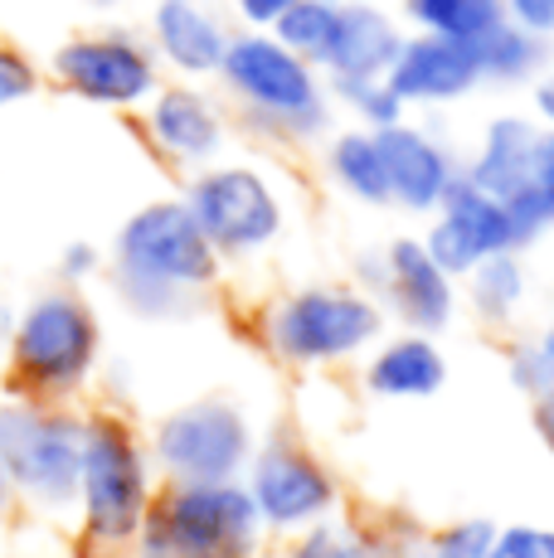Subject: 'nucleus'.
<instances>
[{
  "instance_id": "1",
  "label": "nucleus",
  "mask_w": 554,
  "mask_h": 558,
  "mask_svg": "<svg viewBox=\"0 0 554 558\" xmlns=\"http://www.w3.org/2000/svg\"><path fill=\"white\" fill-rule=\"evenodd\" d=\"M117 302L142 320H185L219 292L224 257L209 248L200 223L190 219L185 199H146L112 233L108 267Z\"/></svg>"
},
{
  "instance_id": "2",
  "label": "nucleus",
  "mask_w": 554,
  "mask_h": 558,
  "mask_svg": "<svg viewBox=\"0 0 554 558\" xmlns=\"http://www.w3.org/2000/svg\"><path fill=\"white\" fill-rule=\"evenodd\" d=\"M156 496L161 481L132 417L117 408H83V457L73 496V530L83 549L98 558L127 554Z\"/></svg>"
},
{
  "instance_id": "3",
  "label": "nucleus",
  "mask_w": 554,
  "mask_h": 558,
  "mask_svg": "<svg viewBox=\"0 0 554 558\" xmlns=\"http://www.w3.org/2000/svg\"><path fill=\"white\" fill-rule=\"evenodd\" d=\"M103 369V320L79 287H45L10 316L5 389L39 403H79Z\"/></svg>"
},
{
  "instance_id": "4",
  "label": "nucleus",
  "mask_w": 554,
  "mask_h": 558,
  "mask_svg": "<svg viewBox=\"0 0 554 558\" xmlns=\"http://www.w3.org/2000/svg\"><path fill=\"white\" fill-rule=\"evenodd\" d=\"M389 330L380 296L356 282H306L273 296L258 316V345L287 369H340L365 360Z\"/></svg>"
},
{
  "instance_id": "5",
  "label": "nucleus",
  "mask_w": 554,
  "mask_h": 558,
  "mask_svg": "<svg viewBox=\"0 0 554 558\" xmlns=\"http://www.w3.org/2000/svg\"><path fill=\"white\" fill-rule=\"evenodd\" d=\"M215 78L229 88V98L243 107L249 126H258L263 136L302 146L332 126V102H326L316 63L277 45L268 29L229 35V49H224Z\"/></svg>"
},
{
  "instance_id": "6",
  "label": "nucleus",
  "mask_w": 554,
  "mask_h": 558,
  "mask_svg": "<svg viewBox=\"0 0 554 558\" xmlns=\"http://www.w3.org/2000/svg\"><path fill=\"white\" fill-rule=\"evenodd\" d=\"M83 457V408L39 403L0 384V466L15 486L20 510L63 520L79 496Z\"/></svg>"
},
{
  "instance_id": "7",
  "label": "nucleus",
  "mask_w": 554,
  "mask_h": 558,
  "mask_svg": "<svg viewBox=\"0 0 554 558\" xmlns=\"http://www.w3.org/2000/svg\"><path fill=\"white\" fill-rule=\"evenodd\" d=\"M268 544L243 481L161 486L132 539V558H258Z\"/></svg>"
},
{
  "instance_id": "8",
  "label": "nucleus",
  "mask_w": 554,
  "mask_h": 558,
  "mask_svg": "<svg viewBox=\"0 0 554 558\" xmlns=\"http://www.w3.org/2000/svg\"><path fill=\"white\" fill-rule=\"evenodd\" d=\"M253 447H258L253 417L224 393L166 408L146 433V457H152L161 486L243 481Z\"/></svg>"
},
{
  "instance_id": "9",
  "label": "nucleus",
  "mask_w": 554,
  "mask_h": 558,
  "mask_svg": "<svg viewBox=\"0 0 554 558\" xmlns=\"http://www.w3.org/2000/svg\"><path fill=\"white\" fill-rule=\"evenodd\" d=\"M180 199L224 263H253V257L273 253V243L287 229V204L277 185L243 160H215L205 170H190V185Z\"/></svg>"
},
{
  "instance_id": "10",
  "label": "nucleus",
  "mask_w": 554,
  "mask_h": 558,
  "mask_svg": "<svg viewBox=\"0 0 554 558\" xmlns=\"http://www.w3.org/2000/svg\"><path fill=\"white\" fill-rule=\"evenodd\" d=\"M243 490H249L268 539H292V534L346 510V490H340L332 461L287 427L258 437L249 471H243Z\"/></svg>"
},
{
  "instance_id": "11",
  "label": "nucleus",
  "mask_w": 554,
  "mask_h": 558,
  "mask_svg": "<svg viewBox=\"0 0 554 558\" xmlns=\"http://www.w3.org/2000/svg\"><path fill=\"white\" fill-rule=\"evenodd\" d=\"M49 73L63 93L108 112H136L161 88V59L127 29H88L63 39L49 53Z\"/></svg>"
},
{
  "instance_id": "12",
  "label": "nucleus",
  "mask_w": 554,
  "mask_h": 558,
  "mask_svg": "<svg viewBox=\"0 0 554 558\" xmlns=\"http://www.w3.org/2000/svg\"><path fill=\"white\" fill-rule=\"evenodd\" d=\"M429 219L433 223H429V233H423V248H429L433 263H438L447 277H457V282H462L477 263H486V257L520 253L516 229H510L501 199L482 195V190L467 185L462 175L453 180V190H447L443 204Z\"/></svg>"
},
{
  "instance_id": "13",
  "label": "nucleus",
  "mask_w": 554,
  "mask_h": 558,
  "mask_svg": "<svg viewBox=\"0 0 554 558\" xmlns=\"http://www.w3.org/2000/svg\"><path fill=\"white\" fill-rule=\"evenodd\" d=\"M385 253V277H380V306L394 316L404 330L419 336H443L462 311V287L457 277H447L429 257L423 239H394Z\"/></svg>"
},
{
  "instance_id": "14",
  "label": "nucleus",
  "mask_w": 554,
  "mask_h": 558,
  "mask_svg": "<svg viewBox=\"0 0 554 558\" xmlns=\"http://www.w3.org/2000/svg\"><path fill=\"white\" fill-rule=\"evenodd\" d=\"M142 132L152 142V151L166 166H180V170L215 166L224 156V146H229L224 112L195 83H161L152 93V102L142 107Z\"/></svg>"
},
{
  "instance_id": "15",
  "label": "nucleus",
  "mask_w": 554,
  "mask_h": 558,
  "mask_svg": "<svg viewBox=\"0 0 554 558\" xmlns=\"http://www.w3.org/2000/svg\"><path fill=\"white\" fill-rule=\"evenodd\" d=\"M380 156H385V180H389V204L404 214H423L429 219L443 204V195L453 190V180L462 175V166L453 160V151L429 132V126L404 122L375 132Z\"/></svg>"
},
{
  "instance_id": "16",
  "label": "nucleus",
  "mask_w": 554,
  "mask_h": 558,
  "mask_svg": "<svg viewBox=\"0 0 554 558\" xmlns=\"http://www.w3.org/2000/svg\"><path fill=\"white\" fill-rule=\"evenodd\" d=\"M385 83L404 107H447V102L482 88V73H477L472 49L413 29V35H404Z\"/></svg>"
},
{
  "instance_id": "17",
  "label": "nucleus",
  "mask_w": 554,
  "mask_h": 558,
  "mask_svg": "<svg viewBox=\"0 0 554 558\" xmlns=\"http://www.w3.org/2000/svg\"><path fill=\"white\" fill-rule=\"evenodd\" d=\"M404 45L399 20L385 5H365V0H340L336 29L326 39L316 73L332 83H360V78H385L394 53Z\"/></svg>"
},
{
  "instance_id": "18",
  "label": "nucleus",
  "mask_w": 554,
  "mask_h": 558,
  "mask_svg": "<svg viewBox=\"0 0 554 558\" xmlns=\"http://www.w3.org/2000/svg\"><path fill=\"white\" fill-rule=\"evenodd\" d=\"M360 389L380 403H423L447 389V355L438 336L399 330L380 336V345L360 364Z\"/></svg>"
},
{
  "instance_id": "19",
  "label": "nucleus",
  "mask_w": 554,
  "mask_h": 558,
  "mask_svg": "<svg viewBox=\"0 0 554 558\" xmlns=\"http://www.w3.org/2000/svg\"><path fill=\"white\" fill-rule=\"evenodd\" d=\"M229 49V29L205 0H156L152 10V53L176 69L185 83L215 78Z\"/></svg>"
},
{
  "instance_id": "20",
  "label": "nucleus",
  "mask_w": 554,
  "mask_h": 558,
  "mask_svg": "<svg viewBox=\"0 0 554 558\" xmlns=\"http://www.w3.org/2000/svg\"><path fill=\"white\" fill-rule=\"evenodd\" d=\"M540 136H545V126H540L535 117H520V112L492 117L486 132H482L477 156L467 160L462 180L477 185L482 195H492V199H510L516 190H526L530 180H535Z\"/></svg>"
},
{
  "instance_id": "21",
  "label": "nucleus",
  "mask_w": 554,
  "mask_h": 558,
  "mask_svg": "<svg viewBox=\"0 0 554 558\" xmlns=\"http://www.w3.org/2000/svg\"><path fill=\"white\" fill-rule=\"evenodd\" d=\"M457 287L467 292V306L477 311V320H486V326H516V320L526 316V306H530L526 253L486 257V263H477Z\"/></svg>"
},
{
  "instance_id": "22",
  "label": "nucleus",
  "mask_w": 554,
  "mask_h": 558,
  "mask_svg": "<svg viewBox=\"0 0 554 558\" xmlns=\"http://www.w3.org/2000/svg\"><path fill=\"white\" fill-rule=\"evenodd\" d=\"M409 554L413 549L399 534L380 530V524L346 520V514H332V520L292 534L282 549V558H409Z\"/></svg>"
},
{
  "instance_id": "23",
  "label": "nucleus",
  "mask_w": 554,
  "mask_h": 558,
  "mask_svg": "<svg viewBox=\"0 0 554 558\" xmlns=\"http://www.w3.org/2000/svg\"><path fill=\"white\" fill-rule=\"evenodd\" d=\"M326 175L340 195H350L356 204H370V209H385L389 204V180H385V156H380L375 132L365 126H350V132H336L332 146H326Z\"/></svg>"
},
{
  "instance_id": "24",
  "label": "nucleus",
  "mask_w": 554,
  "mask_h": 558,
  "mask_svg": "<svg viewBox=\"0 0 554 558\" xmlns=\"http://www.w3.org/2000/svg\"><path fill=\"white\" fill-rule=\"evenodd\" d=\"M404 15L419 35L453 39L462 49H477L496 25H506L501 0H404Z\"/></svg>"
},
{
  "instance_id": "25",
  "label": "nucleus",
  "mask_w": 554,
  "mask_h": 558,
  "mask_svg": "<svg viewBox=\"0 0 554 558\" xmlns=\"http://www.w3.org/2000/svg\"><path fill=\"white\" fill-rule=\"evenodd\" d=\"M477 59V73L482 83H501V88H516V83H535L550 63V39L540 35H526L520 25H496L482 45L472 49Z\"/></svg>"
},
{
  "instance_id": "26",
  "label": "nucleus",
  "mask_w": 554,
  "mask_h": 558,
  "mask_svg": "<svg viewBox=\"0 0 554 558\" xmlns=\"http://www.w3.org/2000/svg\"><path fill=\"white\" fill-rule=\"evenodd\" d=\"M336 10H340V0H292V5L277 15V25L268 35L292 53H302L306 63H316L326 49V39H332V29H336Z\"/></svg>"
},
{
  "instance_id": "27",
  "label": "nucleus",
  "mask_w": 554,
  "mask_h": 558,
  "mask_svg": "<svg viewBox=\"0 0 554 558\" xmlns=\"http://www.w3.org/2000/svg\"><path fill=\"white\" fill-rule=\"evenodd\" d=\"M506 379L526 399H540V393L554 389V320L545 330H535L530 340H516L506 350Z\"/></svg>"
},
{
  "instance_id": "28",
  "label": "nucleus",
  "mask_w": 554,
  "mask_h": 558,
  "mask_svg": "<svg viewBox=\"0 0 554 558\" xmlns=\"http://www.w3.org/2000/svg\"><path fill=\"white\" fill-rule=\"evenodd\" d=\"M492 539H496V520L467 514V520H453V524H443V530H433L409 558H486L492 554Z\"/></svg>"
},
{
  "instance_id": "29",
  "label": "nucleus",
  "mask_w": 554,
  "mask_h": 558,
  "mask_svg": "<svg viewBox=\"0 0 554 558\" xmlns=\"http://www.w3.org/2000/svg\"><path fill=\"white\" fill-rule=\"evenodd\" d=\"M332 93L340 102L356 112V122L365 126V132H385V126L404 122L409 117V107L394 98V88L385 78H360V83H332Z\"/></svg>"
},
{
  "instance_id": "30",
  "label": "nucleus",
  "mask_w": 554,
  "mask_h": 558,
  "mask_svg": "<svg viewBox=\"0 0 554 558\" xmlns=\"http://www.w3.org/2000/svg\"><path fill=\"white\" fill-rule=\"evenodd\" d=\"M486 558H554V524H535V520L496 524V539Z\"/></svg>"
},
{
  "instance_id": "31",
  "label": "nucleus",
  "mask_w": 554,
  "mask_h": 558,
  "mask_svg": "<svg viewBox=\"0 0 554 558\" xmlns=\"http://www.w3.org/2000/svg\"><path fill=\"white\" fill-rule=\"evenodd\" d=\"M35 93H39V69L29 63V53H20L15 45L0 39V112L29 102Z\"/></svg>"
},
{
  "instance_id": "32",
  "label": "nucleus",
  "mask_w": 554,
  "mask_h": 558,
  "mask_svg": "<svg viewBox=\"0 0 554 558\" xmlns=\"http://www.w3.org/2000/svg\"><path fill=\"white\" fill-rule=\"evenodd\" d=\"M103 267H108V253L98 248V243H88V239H73V243H63L59 248V282L63 287H88V282H98L103 277Z\"/></svg>"
},
{
  "instance_id": "33",
  "label": "nucleus",
  "mask_w": 554,
  "mask_h": 558,
  "mask_svg": "<svg viewBox=\"0 0 554 558\" xmlns=\"http://www.w3.org/2000/svg\"><path fill=\"white\" fill-rule=\"evenodd\" d=\"M510 25H520L526 35L554 39V0H501Z\"/></svg>"
},
{
  "instance_id": "34",
  "label": "nucleus",
  "mask_w": 554,
  "mask_h": 558,
  "mask_svg": "<svg viewBox=\"0 0 554 558\" xmlns=\"http://www.w3.org/2000/svg\"><path fill=\"white\" fill-rule=\"evenodd\" d=\"M287 5H292V0H233V10H239V20L249 29H273Z\"/></svg>"
},
{
  "instance_id": "35",
  "label": "nucleus",
  "mask_w": 554,
  "mask_h": 558,
  "mask_svg": "<svg viewBox=\"0 0 554 558\" xmlns=\"http://www.w3.org/2000/svg\"><path fill=\"white\" fill-rule=\"evenodd\" d=\"M530 107H535V122L554 132V69H545L535 83H530Z\"/></svg>"
},
{
  "instance_id": "36",
  "label": "nucleus",
  "mask_w": 554,
  "mask_h": 558,
  "mask_svg": "<svg viewBox=\"0 0 554 558\" xmlns=\"http://www.w3.org/2000/svg\"><path fill=\"white\" fill-rule=\"evenodd\" d=\"M530 427H535V437L545 442V452L554 457V389L540 393V399H530Z\"/></svg>"
},
{
  "instance_id": "37",
  "label": "nucleus",
  "mask_w": 554,
  "mask_h": 558,
  "mask_svg": "<svg viewBox=\"0 0 554 558\" xmlns=\"http://www.w3.org/2000/svg\"><path fill=\"white\" fill-rule=\"evenodd\" d=\"M535 180H540V190L554 199V132L540 136V156H535Z\"/></svg>"
},
{
  "instance_id": "38",
  "label": "nucleus",
  "mask_w": 554,
  "mask_h": 558,
  "mask_svg": "<svg viewBox=\"0 0 554 558\" xmlns=\"http://www.w3.org/2000/svg\"><path fill=\"white\" fill-rule=\"evenodd\" d=\"M20 510V500H15V486H10V476H5V466H0V524L10 520V514Z\"/></svg>"
},
{
  "instance_id": "39",
  "label": "nucleus",
  "mask_w": 554,
  "mask_h": 558,
  "mask_svg": "<svg viewBox=\"0 0 554 558\" xmlns=\"http://www.w3.org/2000/svg\"><path fill=\"white\" fill-rule=\"evenodd\" d=\"M5 345H10V311H0V379H5Z\"/></svg>"
},
{
  "instance_id": "40",
  "label": "nucleus",
  "mask_w": 554,
  "mask_h": 558,
  "mask_svg": "<svg viewBox=\"0 0 554 558\" xmlns=\"http://www.w3.org/2000/svg\"><path fill=\"white\" fill-rule=\"evenodd\" d=\"M88 5H93V10H117L122 0H88Z\"/></svg>"
},
{
  "instance_id": "41",
  "label": "nucleus",
  "mask_w": 554,
  "mask_h": 558,
  "mask_svg": "<svg viewBox=\"0 0 554 558\" xmlns=\"http://www.w3.org/2000/svg\"><path fill=\"white\" fill-rule=\"evenodd\" d=\"M550 311H554V277H550Z\"/></svg>"
},
{
  "instance_id": "42",
  "label": "nucleus",
  "mask_w": 554,
  "mask_h": 558,
  "mask_svg": "<svg viewBox=\"0 0 554 558\" xmlns=\"http://www.w3.org/2000/svg\"><path fill=\"white\" fill-rule=\"evenodd\" d=\"M5 558H35V554H5Z\"/></svg>"
},
{
  "instance_id": "43",
  "label": "nucleus",
  "mask_w": 554,
  "mask_h": 558,
  "mask_svg": "<svg viewBox=\"0 0 554 558\" xmlns=\"http://www.w3.org/2000/svg\"><path fill=\"white\" fill-rule=\"evenodd\" d=\"M365 5H385V0H365Z\"/></svg>"
}]
</instances>
